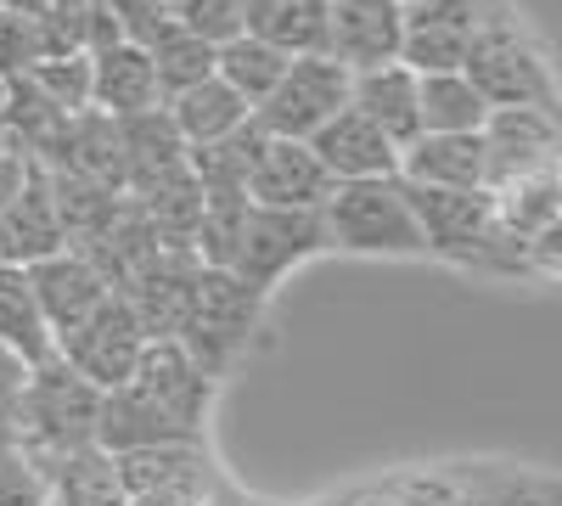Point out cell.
Here are the masks:
<instances>
[{
  "instance_id": "cell-7",
  "label": "cell",
  "mask_w": 562,
  "mask_h": 506,
  "mask_svg": "<svg viewBox=\"0 0 562 506\" xmlns=\"http://www.w3.org/2000/svg\"><path fill=\"white\" fill-rule=\"evenodd\" d=\"M140 349H147V333H140V321L130 315V304H124L119 293H113L97 315H90V321H79L74 333H63V338L52 344V355L68 366V372H79L97 394H113V389L130 383Z\"/></svg>"
},
{
  "instance_id": "cell-20",
  "label": "cell",
  "mask_w": 562,
  "mask_h": 506,
  "mask_svg": "<svg viewBox=\"0 0 562 506\" xmlns=\"http://www.w3.org/2000/svg\"><path fill=\"white\" fill-rule=\"evenodd\" d=\"M119 479L130 495H147V490H175V495H192L203 501V490L220 479L209 439H180V445H153V450H130L119 456Z\"/></svg>"
},
{
  "instance_id": "cell-27",
  "label": "cell",
  "mask_w": 562,
  "mask_h": 506,
  "mask_svg": "<svg viewBox=\"0 0 562 506\" xmlns=\"http://www.w3.org/2000/svg\"><path fill=\"white\" fill-rule=\"evenodd\" d=\"M484 97L467 74H416V119L422 135H479L484 130Z\"/></svg>"
},
{
  "instance_id": "cell-22",
  "label": "cell",
  "mask_w": 562,
  "mask_h": 506,
  "mask_svg": "<svg viewBox=\"0 0 562 506\" xmlns=\"http://www.w3.org/2000/svg\"><path fill=\"white\" fill-rule=\"evenodd\" d=\"M119 142H124V198H140L164 187L169 175L186 169V142L175 135L169 113L153 108V113H135L119 124Z\"/></svg>"
},
{
  "instance_id": "cell-19",
  "label": "cell",
  "mask_w": 562,
  "mask_h": 506,
  "mask_svg": "<svg viewBox=\"0 0 562 506\" xmlns=\"http://www.w3.org/2000/svg\"><path fill=\"white\" fill-rule=\"evenodd\" d=\"M400 180L416 192H484L479 135H416L400 153Z\"/></svg>"
},
{
  "instance_id": "cell-24",
  "label": "cell",
  "mask_w": 562,
  "mask_h": 506,
  "mask_svg": "<svg viewBox=\"0 0 562 506\" xmlns=\"http://www.w3.org/2000/svg\"><path fill=\"white\" fill-rule=\"evenodd\" d=\"M180 439H192V434H180L164 411L147 400V394H135L130 383L102 394V411H97V445L108 456H130V450H153V445H180Z\"/></svg>"
},
{
  "instance_id": "cell-42",
  "label": "cell",
  "mask_w": 562,
  "mask_h": 506,
  "mask_svg": "<svg viewBox=\"0 0 562 506\" xmlns=\"http://www.w3.org/2000/svg\"><path fill=\"white\" fill-rule=\"evenodd\" d=\"M7 90H12V79H7V74H0V108H7Z\"/></svg>"
},
{
  "instance_id": "cell-26",
  "label": "cell",
  "mask_w": 562,
  "mask_h": 506,
  "mask_svg": "<svg viewBox=\"0 0 562 506\" xmlns=\"http://www.w3.org/2000/svg\"><path fill=\"white\" fill-rule=\"evenodd\" d=\"M326 12L333 0H248V34L281 57L326 52Z\"/></svg>"
},
{
  "instance_id": "cell-31",
  "label": "cell",
  "mask_w": 562,
  "mask_h": 506,
  "mask_svg": "<svg viewBox=\"0 0 562 506\" xmlns=\"http://www.w3.org/2000/svg\"><path fill=\"white\" fill-rule=\"evenodd\" d=\"M18 79H29L45 102H52L63 119H79V113H90V57L85 52H68V57H45V63H34L29 74H18Z\"/></svg>"
},
{
  "instance_id": "cell-8",
  "label": "cell",
  "mask_w": 562,
  "mask_h": 506,
  "mask_svg": "<svg viewBox=\"0 0 562 506\" xmlns=\"http://www.w3.org/2000/svg\"><path fill=\"white\" fill-rule=\"evenodd\" d=\"M405 198H411L422 243H428V259H450L461 270H484L490 243H495L490 192H416V187H405Z\"/></svg>"
},
{
  "instance_id": "cell-40",
  "label": "cell",
  "mask_w": 562,
  "mask_h": 506,
  "mask_svg": "<svg viewBox=\"0 0 562 506\" xmlns=\"http://www.w3.org/2000/svg\"><path fill=\"white\" fill-rule=\"evenodd\" d=\"M153 7H158V12H164V18H175V12H180V7H186V0H153Z\"/></svg>"
},
{
  "instance_id": "cell-34",
  "label": "cell",
  "mask_w": 562,
  "mask_h": 506,
  "mask_svg": "<svg viewBox=\"0 0 562 506\" xmlns=\"http://www.w3.org/2000/svg\"><path fill=\"white\" fill-rule=\"evenodd\" d=\"M40 63V23L23 12H0V74L18 79Z\"/></svg>"
},
{
  "instance_id": "cell-9",
  "label": "cell",
  "mask_w": 562,
  "mask_h": 506,
  "mask_svg": "<svg viewBox=\"0 0 562 506\" xmlns=\"http://www.w3.org/2000/svg\"><path fill=\"white\" fill-rule=\"evenodd\" d=\"M130 389L147 394L180 434H192V439L209 434V411H214V389L220 383L203 378V366L186 355L175 338H153L147 349H140L135 372H130Z\"/></svg>"
},
{
  "instance_id": "cell-30",
  "label": "cell",
  "mask_w": 562,
  "mask_h": 506,
  "mask_svg": "<svg viewBox=\"0 0 562 506\" xmlns=\"http://www.w3.org/2000/svg\"><path fill=\"white\" fill-rule=\"evenodd\" d=\"M288 63H293V57H281V52H270L265 40L243 34V40H231V45H220V52H214V79L237 90V97L248 102V113H254L270 90L281 85Z\"/></svg>"
},
{
  "instance_id": "cell-32",
  "label": "cell",
  "mask_w": 562,
  "mask_h": 506,
  "mask_svg": "<svg viewBox=\"0 0 562 506\" xmlns=\"http://www.w3.org/2000/svg\"><path fill=\"white\" fill-rule=\"evenodd\" d=\"M0 506H52L40 456L18 434H0Z\"/></svg>"
},
{
  "instance_id": "cell-17",
  "label": "cell",
  "mask_w": 562,
  "mask_h": 506,
  "mask_svg": "<svg viewBox=\"0 0 562 506\" xmlns=\"http://www.w3.org/2000/svg\"><path fill=\"white\" fill-rule=\"evenodd\" d=\"M310 153L321 158L326 175H333V187H355V180H394L400 175V147L371 119H360L355 108H344L338 119H326L310 135Z\"/></svg>"
},
{
  "instance_id": "cell-36",
  "label": "cell",
  "mask_w": 562,
  "mask_h": 506,
  "mask_svg": "<svg viewBox=\"0 0 562 506\" xmlns=\"http://www.w3.org/2000/svg\"><path fill=\"white\" fill-rule=\"evenodd\" d=\"M198 506H259L248 490H237V484H231V479H214L209 490H203V501Z\"/></svg>"
},
{
  "instance_id": "cell-1",
  "label": "cell",
  "mask_w": 562,
  "mask_h": 506,
  "mask_svg": "<svg viewBox=\"0 0 562 506\" xmlns=\"http://www.w3.org/2000/svg\"><path fill=\"white\" fill-rule=\"evenodd\" d=\"M467 85L484 97V108H540L557 113V74H551V52L524 34L501 7H490L473 52L461 63Z\"/></svg>"
},
{
  "instance_id": "cell-39",
  "label": "cell",
  "mask_w": 562,
  "mask_h": 506,
  "mask_svg": "<svg viewBox=\"0 0 562 506\" xmlns=\"http://www.w3.org/2000/svg\"><path fill=\"white\" fill-rule=\"evenodd\" d=\"M0 12H23V18H40L45 0H0Z\"/></svg>"
},
{
  "instance_id": "cell-10",
  "label": "cell",
  "mask_w": 562,
  "mask_h": 506,
  "mask_svg": "<svg viewBox=\"0 0 562 506\" xmlns=\"http://www.w3.org/2000/svg\"><path fill=\"white\" fill-rule=\"evenodd\" d=\"M484 18H490V0H422V7H405L400 63L411 74H461Z\"/></svg>"
},
{
  "instance_id": "cell-28",
  "label": "cell",
  "mask_w": 562,
  "mask_h": 506,
  "mask_svg": "<svg viewBox=\"0 0 562 506\" xmlns=\"http://www.w3.org/2000/svg\"><path fill=\"white\" fill-rule=\"evenodd\" d=\"M140 52H147V63H153V79H158L164 102L180 97V90H192V85H203V79H214V45H203L198 34H186L175 18L140 45Z\"/></svg>"
},
{
  "instance_id": "cell-37",
  "label": "cell",
  "mask_w": 562,
  "mask_h": 506,
  "mask_svg": "<svg viewBox=\"0 0 562 506\" xmlns=\"http://www.w3.org/2000/svg\"><path fill=\"white\" fill-rule=\"evenodd\" d=\"M23 169H29L23 153H7V158H0V209H7V198L23 187Z\"/></svg>"
},
{
  "instance_id": "cell-18",
  "label": "cell",
  "mask_w": 562,
  "mask_h": 506,
  "mask_svg": "<svg viewBox=\"0 0 562 506\" xmlns=\"http://www.w3.org/2000/svg\"><path fill=\"white\" fill-rule=\"evenodd\" d=\"M153 108H164V97H158L153 63H147V52H140V45L119 40V45L90 52V113L124 124V119H135V113H153Z\"/></svg>"
},
{
  "instance_id": "cell-2",
  "label": "cell",
  "mask_w": 562,
  "mask_h": 506,
  "mask_svg": "<svg viewBox=\"0 0 562 506\" xmlns=\"http://www.w3.org/2000/svg\"><path fill=\"white\" fill-rule=\"evenodd\" d=\"M321 232L326 248L338 254H378V259H428V243L416 232L411 198L394 180H355V187H333L321 203Z\"/></svg>"
},
{
  "instance_id": "cell-23",
  "label": "cell",
  "mask_w": 562,
  "mask_h": 506,
  "mask_svg": "<svg viewBox=\"0 0 562 506\" xmlns=\"http://www.w3.org/2000/svg\"><path fill=\"white\" fill-rule=\"evenodd\" d=\"M45 501L52 506H130V490L119 479V456L102 445H79L45 462Z\"/></svg>"
},
{
  "instance_id": "cell-4",
  "label": "cell",
  "mask_w": 562,
  "mask_h": 506,
  "mask_svg": "<svg viewBox=\"0 0 562 506\" xmlns=\"http://www.w3.org/2000/svg\"><path fill=\"white\" fill-rule=\"evenodd\" d=\"M97 411H102V394L52 355V360H40L29 372V389H23V405L12 417V434L40 456V468H45L63 450L97 445Z\"/></svg>"
},
{
  "instance_id": "cell-15",
  "label": "cell",
  "mask_w": 562,
  "mask_h": 506,
  "mask_svg": "<svg viewBox=\"0 0 562 506\" xmlns=\"http://www.w3.org/2000/svg\"><path fill=\"white\" fill-rule=\"evenodd\" d=\"M198 254H186V248H164L153 254L147 265H140L130 282L119 288V299L130 304V315L140 321V333L153 338H175L180 333V321L186 310H192V288H198Z\"/></svg>"
},
{
  "instance_id": "cell-29",
  "label": "cell",
  "mask_w": 562,
  "mask_h": 506,
  "mask_svg": "<svg viewBox=\"0 0 562 506\" xmlns=\"http://www.w3.org/2000/svg\"><path fill=\"white\" fill-rule=\"evenodd\" d=\"M0 349L23 355L29 366L52 360V333L40 321V304L29 293V270L0 265Z\"/></svg>"
},
{
  "instance_id": "cell-13",
  "label": "cell",
  "mask_w": 562,
  "mask_h": 506,
  "mask_svg": "<svg viewBox=\"0 0 562 506\" xmlns=\"http://www.w3.org/2000/svg\"><path fill=\"white\" fill-rule=\"evenodd\" d=\"M400 40H405L400 0H333V12H326V57L344 63L349 74L400 63Z\"/></svg>"
},
{
  "instance_id": "cell-25",
  "label": "cell",
  "mask_w": 562,
  "mask_h": 506,
  "mask_svg": "<svg viewBox=\"0 0 562 506\" xmlns=\"http://www.w3.org/2000/svg\"><path fill=\"white\" fill-rule=\"evenodd\" d=\"M164 113H169V124H175V135L186 147H214V142H225L231 130H243L254 119L248 102L231 85H220V79H203L192 90H180V97H169Z\"/></svg>"
},
{
  "instance_id": "cell-5",
  "label": "cell",
  "mask_w": 562,
  "mask_h": 506,
  "mask_svg": "<svg viewBox=\"0 0 562 506\" xmlns=\"http://www.w3.org/2000/svg\"><path fill=\"white\" fill-rule=\"evenodd\" d=\"M315 254H326V232H321V214H304V209H243V225H237V243H231V276L270 299L299 265H310Z\"/></svg>"
},
{
  "instance_id": "cell-43",
  "label": "cell",
  "mask_w": 562,
  "mask_h": 506,
  "mask_svg": "<svg viewBox=\"0 0 562 506\" xmlns=\"http://www.w3.org/2000/svg\"><path fill=\"white\" fill-rule=\"evenodd\" d=\"M400 7H422V0H400Z\"/></svg>"
},
{
  "instance_id": "cell-41",
  "label": "cell",
  "mask_w": 562,
  "mask_h": 506,
  "mask_svg": "<svg viewBox=\"0 0 562 506\" xmlns=\"http://www.w3.org/2000/svg\"><path fill=\"white\" fill-rule=\"evenodd\" d=\"M12 153V135H7V119H0V158Z\"/></svg>"
},
{
  "instance_id": "cell-38",
  "label": "cell",
  "mask_w": 562,
  "mask_h": 506,
  "mask_svg": "<svg viewBox=\"0 0 562 506\" xmlns=\"http://www.w3.org/2000/svg\"><path fill=\"white\" fill-rule=\"evenodd\" d=\"M130 506H198V501L175 490H147V495H130Z\"/></svg>"
},
{
  "instance_id": "cell-21",
  "label": "cell",
  "mask_w": 562,
  "mask_h": 506,
  "mask_svg": "<svg viewBox=\"0 0 562 506\" xmlns=\"http://www.w3.org/2000/svg\"><path fill=\"white\" fill-rule=\"evenodd\" d=\"M349 108L360 119L378 124L400 153L422 135V119H416V74L405 63H383V68H371V74H349Z\"/></svg>"
},
{
  "instance_id": "cell-3",
  "label": "cell",
  "mask_w": 562,
  "mask_h": 506,
  "mask_svg": "<svg viewBox=\"0 0 562 506\" xmlns=\"http://www.w3.org/2000/svg\"><path fill=\"white\" fill-rule=\"evenodd\" d=\"M259 315L265 299L248 293L231 270H198V288H192V310H186L175 344L203 366V378L225 383L231 366H237L259 333Z\"/></svg>"
},
{
  "instance_id": "cell-6",
  "label": "cell",
  "mask_w": 562,
  "mask_h": 506,
  "mask_svg": "<svg viewBox=\"0 0 562 506\" xmlns=\"http://www.w3.org/2000/svg\"><path fill=\"white\" fill-rule=\"evenodd\" d=\"M344 108H349V68L333 63L326 52H315V57L288 63L281 85L254 108V124L265 135H276V142H310V135L326 119H338Z\"/></svg>"
},
{
  "instance_id": "cell-12",
  "label": "cell",
  "mask_w": 562,
  "mask_h": 506,
  "mask_svg": "<svg viewBox=\"0 0 562 506\" xmlns=\"http://www.w3.org/2000/svg\"><path fill=\"white\" fill-rule=\"evenodd\" d=\"M479 142H484V192H495V187H506V180L557 164V113L490 108Z\"/></svg>"
},
{
  "instance_id": "cell-14",
  "label": "cell",
  "mask_w": 562,
  "mask_h": 506,
  "mask_svg": "<svg viewBox=\"0 0 562 506\" xmlns=\"http://www.w3.org/2000/svg\"><path fill=\"white\" fill-rule=\"evenodd\" d=\"M29 293H34V304H40V321H45V333H52V344H57L63 333H74L79 321H90V315L113 299L108 276L90 265L85 254H74V248L29 265Z\"/></svg>"
},
{
  "instance_id": "cell-35",
  "label": "cell",
  "mask_w": 562,
  "mask_h": 506,
  "mask_svg": "<svg viewBox=\"0 0 562 506\" xmlns=\"http://www.w3.org/2000/svg\"><path fill=\"white\" fill-rule=\"evenodd\" d=\"M29 372H34V366H29L23 355L0 349V434H12V417H18V405H23Z\"/></svg>"
},
{
  "instance_id": "cell-11",
  "label": "cell",
  "mask_w": 562,
  "mask_h": 506,
  "mask_svg": "<svg viewBox=\"0 0 562 506\" xmlns=\"http://www.w3.org/2000/svg\"><path fill=\"white\" fill-rule=\"evenodd\" d=\"M243 192H248L254 209H304V214H321V203L333 198V175L321 169L310 142H276V135H265L254 164H248Z\"/></svg>"
},
{
  "instance_id": "cell-16",
  "label": "cell",
  "mask_w": 562,
  "mask_h": 506,
  "mask_svg": "<svg viewBox=\"0 0 562 506\" xmlns=\"http://www.w3.org/2000/svg\"><path fill=\"white\" fill-rule=\"evenodd\" d=\"M68 248V232L57 220V198H52V180H45L40 164L23 169V187L7 198V209H0V265H40Z\"/></svg>"
},
{
  "instance_id": "cell-33",
  "label": "cell",
  "mask_w": 562,
  "mask_h": 506,
  "mask_svg": "<svg viewBox=\"0 0 562 506\" xmlns=\"http://www.w3.org/2000/svg\"><path fill=\"white\" fill-rule=\"evenodd\" d=\"M175 23L220 52V45L248 34V0H186V7L175 12Z\"/></svg>"
}]
</instances>
